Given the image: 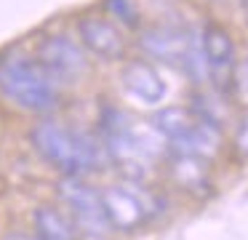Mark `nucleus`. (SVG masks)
Masks as SVG:
<instances>
[{
    "label": "nucleus",
    "instance_id": "obj_1",
    "mask_svg": "<svg viewBox=\"0 0 248 240\" xmlns=\"http://www.w3.org/2000/svg\"><path fill=\"white\" fill-rule=\"evenodd\" d=\"M30 142L46 163L62 171L64 176H83L91 171H102L107 163V152H104L102 142L56 120H40L38 126H32Z\"/></svg>",
    "mask_w": 248,
    "mask_h": 240
},
{
    "label": "nucleus",
    "instance_id": "obj_2",
    "mask_svg": "<svg viewBox=\"0 0 248 240\" xmlns=\"http://www.w3.org/2000/svg\"><path fill=\"white\" fill-rule=\"evenodd\" d=\"M0 94L19 110L46 115L59 107L62 83L38 59L8 56L0 62Z\"/></svg>",
    "mask_w": 248,
    "mask_h": 240
},
{
    "label": "nucleus",
    "instance_id": "obj_3",
    "mask_svg": "<svg viewBox=\"0 0 248 240\" xmlns=\"http://www.w3.org/2000/svg\"><path fill=\"white\" fill-rule=\"evenodd\" d=\"M99 133H102V147L107 152V160L120 165L128 179H141L150 168V160L155 158L152 136L144 128L136 126V120L123 110L104 107L99 117Z\"/></svg>",
    "mask_w": 248,
    "mask_h": 240
},
{
    "label": "nucleus",
    "instance_id": "obj_4",
    "mask_svg": "<svg viewBox=\"0 0 248 240\" xmlns=\"http://www.w3.org/2000/svg\"><path fill=\"white\" fill-rule=\"evenodd\" d=\"M99 197H102V208L109 229H118V232H136L141 224L155 216L157 208L155 197H150L141 187L134 184L104 187Z\"/></svg>",
    "mask_w": 248,
    "mask_h": 240
},
{
    "label": "nucleus",
    "instance_id": "obj_5",
    "mask_svg": "<svg viewBox=\"0 0 248 240\" xmlns=\"http://www.w3.org/2000/svg\"><path fill=\"white\" fill-rule=\"evenodd\" d=\"M59 197L67 206V213L75 222L78 232L88 238H104L109 229L107 216L102 208V197L91 184L83 181V176H64L59 181Z\"/></svg>",
    "mask_w": 248,
    "mask_h": 240
},
{
    "label": "nucleus",
    "instance_id": "obj_6",
    "mask_svg": "<svg viewBox=\"0 0 248 240\" xmlns=\"http://www.w3.org/2000/svg\"><path fill=\"white\" fill-rule=\"evenodd\" d=\"M40 64L59 80L64 83H78L83 75L88 72V56L86 48L70 35H46L38 43V53H35Z\"/></svg>",
    "mask_w": 248,
    "mask_h": 240
},
{
    "label": "nucleus",
    "instance_id": "obj_7",
    "mask_svg": "<svg viewBox=\"0 0 248 240\" xmlns=\"http://www.w3.org/2000/svg\"><path fill=\"white\" fill-rule=\"evenodd\" d=\"M200 48L208 80L216 85V91L230 88V78L235 69V40L221 24H208L200 32Z\"/></svg>",
    "mask_w": 248,
    "mask_h": 240
},
{
    "label": "nucleus",
    "instance_id": "obj_8",
    "mask_svg": "<svg viewBox=\"0 0 248 240\" xmlns=\"http://www.w3.org/2000/svg\"><path fill=\"white\" fill-rule=\"evenodd\" d=\"M78 37H80V46L88 53H93L96 59H104V62L123 59L125 48H128L118 24L104 19V16H83L78 21Z\"/></svg>",
    "mask_w": 248,
    "mask_h": 240
},
{
    "label": "nucleus",
    "instance_id": "obj_9",
    "mask_svg": "<svg viewBox=\"0 0 248 240\" xmlns=\"http://www.w3.org/2000/svg\"><path fill=\"white\" fill-rule=\"evenodd\" d=\"M120 83H123L125 94L134 96L141 104H160L168 94V85L163 75L144 59H131L123 69H120Z\"/></svg>",
    "mask_w": 248,
    "mask_h": 240
},
{
    "label": "nucleus",
    "instance_id": "obj_10",
    "mask_svg": "<svg viewBox=\"0 0 248 240\" xmlns=\"http://www.w3.org/2000/svg\"><path fill=\"white\" fill-rule=\"evenodd\" d=\"M208 163L205 158H195V155H184V152H173L168 160V171L171 179L182 187L189 195H203L211 190V174H208Z\"/></svg>",
    "mask_w": 248,
    "mask_h": 240
},
{
    "label": "nucleus",
    "instance_id": "obj_11",
    "mask_svg": "<svg viewBox=\"0 0 248 240\" xmlns=\"http://www.w3.org/2000/svg\"><path fill=\"white\" fill-rule=\"evenodd\" d=\"M221 147V128L211 126V123L200 120L195 123V128L187 133V136H182L179 142L171 144L173 152H184V155H195V158H216V152H219Z\"/></svg>",
    "mask_w": 248,
    "mask_h": 240
},
{
    "label": "nucleus",
    "instance_id": "obj_12",
    "mask_svg": "<svg viewBox=\"0 0 248 240\" xmlns=\"http://www.w3.org/2000/svg\"><path fill=\"white\" fill-rule=\"evenodd\" d=\"M198 123V115L192 112V107H163L152 115V131L157 136H163L168 144L179 142L182 136H187Z\"/></svg>",
    "mask_w": 248,
    "mask_h": 240
},
{
    "label": "nucleus",
    "instance_id": "obj_13",
    "mask_svg": "<svg viewBox=\"0 0 248 240\" xmlns=\"http://www.w3.org/2000/svg\"><path fill=\"white\" fill-rule=\"evenodd\" d=\"M35 238L38 240H78V227L70 213L59 211L54 206H40L32 216Z\"/></svg>",
    "mask_w": 248,
    "mask_h": 240
},
{
    "label": "nucleus",
    "instance_id": "obj_14",
    "mask_svg": "<svg viewBox=\"0 0 248 240\" xmlns=\"http://www.w3.org/2000/svg\"><path fill=\"white\" fill-rule=\"evenodd\" d=\"M192 112L200 120L221 128L227 123V101L221 99V91H214V94H208V91L195 94L192 96Z\"/></svg>",
    "mask_w": 248,
    "mask_h": 240
},
{
    "label": "nucleus",
    "instance_id": "obj_15",
    "mask_svg": "<svg viewBox=\"0 0 248 240\" xmlns=\"http://www.w3.org/2000/svg\"><path fill=\"white\" fill-rule=\"evenodd\" d=\"M104 8L112 16L118 24L128 27V30H139L141 16H139V5L136 0H104Z\"/></svg>",
    "mask_w": 248,
    "mask_h": 240
},
{
    "label": "nucleus",
    "instance_id": "obj_16",
    "mask_svg": "<svg viewBox=\"0 0 248 240\" xmlns=\"http://www.w3.org/2000/svg\"><path fill=\"white\" fill-rule=\"evenodd\" d=\"M230 91L243 107H248V59L235 62V69H232V78H230Z\"/></svg>",
    "mask_w": 248,
    "mask_h": 240
},
{
    "label": "nucleus",
    "instance_id": "obj_17",
    "mask_svg": "<svg viewBox=\"0 0 248 240\" xmlns=\"http://www.w3.org/2000/svg\"><path fill=\"white\" fill-rule=\"evenodd\" d=\"M235 152L240 155L243 160H248V112L243 115V120L237 123V131H235Z\"/></svg>",
    "mask_w": 248,
    "mask_h": 240
},
{
    "label": "nucleus",
    "instance_id": "obj_18",
    "mask_svg": "<svg viewBox=\"0 0 248 240\" xmlns=\"http://www.w3.org/2000/svg\"><path fill=\"white\" fill-rule=\"evenodd\" d=\"M6 240H38V238H27V235H11V238H6Z\"/></svg>",
    "mask_w": 248,
    "mask_h": 240
},
{
    "label": "nucleus",
    "instance_id": "obj_19",
    "mask_svg": "<svg viewBox=\"0 0 248 240\" xmlns=\"http://www.w3.org/2000/svg\"><path fill=\"white\" fill-rule=\"evenodd\" d=\"M240 3H243V8H246V14H248V0H240Z\"/></svg>",
    "mask_w": 248,
    "mask_h": 240
}]
</instances>
